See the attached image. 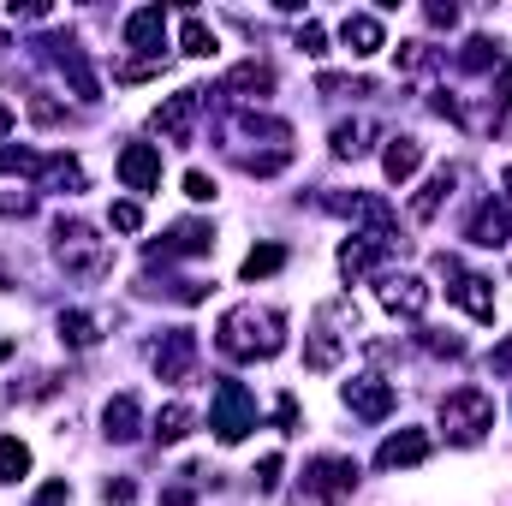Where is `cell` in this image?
Masks as SVG:
<instances>
[{"label": "cell", "mask_w": 512, "mask_h": 506, "mask_svg": "<svg viewBox=\"0 0 512 506\" xmlns=\"http://www.w3.org/2000/svg\"><path fill=\"white\" fill-rule=\"evenodd\" d=\"M292 42H298V48H304V54H328V30H322V24H316V18H304V24H298V36H292Z\"/></svg>", "instance_id": "cell-36"}, {"label": "cell", "mask_w": 512, "mask_h": 506, "mask_svg": "<svg viewBox=\"0 0 512 506\" xmlns=\"http://www.w3.org/2000/svg\"><path fill=\"white\" fill-rule=\"evenodd\" d=\"M340 42H346L352 60H370V54L387 48V30H382L376 12H346V18H340Z\"/></svg>", "instance_id": "cell-20"}, {"label": "cell", "mask_w": 512, "mask_h": 506, "mask_svg": "<svg viewBox=\"0 0 512 506\" xmlns=\"http://www.w3.org/2000/svg\"><path fill=\"white\" fill-rule=\"evenodd\" d=\"M286 268V251L280 245H256L245 262H239V280H268V274H280Z\"/></svg>", "instance_id": "cell-32"}, {"label": "cell", "mask_w": 512, "mask_h": 506, "mask_svg": "<svg viewBox=\"0 0 512 506\" xmlns=\"http://www.w3.org/2000/svg\"><path fill=\"white\" fill-rule=\"evenodd\" d=\"M352 334H358V310H352V298H328V304L310 316V334H304V370H316V376L340 370Z\"/></svg>", "instance_id": "cell-3"}, {"label": "cell", "mask_w": 512, "mask_h": 506, "mask_svg": "<svg viewBox=\"0 0 512 506\" xmlns=\"http://www.w3.org/2000/svg\"><path fill=\"white\" fill-rule=\"evenodd\" d=\"M215 251V227L209 221H179L167 227L161 245H149V262H179V256H209Z\"/></svg>", "instance_id": "cell-16"}, {"label": "cell", "mask_w": 512, "mask_h": 506, "mask_svg": "<svg viewBox=\"0 0 512 506\" xmlns=\"http://www.w3.org/2000/svg\"><path fill=\"white\" fill-rule=\"evenodd\" d=\"M465 239H471V245H483V251H501V245L512 239V209H507V203H495V197H489V203H483V209L471 215Z\"/></svg>", "instance_id": "cell-21"}, {"label": "cell", "mask_w": 512, "mask_h": 506, "mask_svg": "<svg viewBox=\"0 0 512 506\" xmlns=\"http://www.w3.org/2000/svg\"><path fill=\"white\" fill-rule=\"evenodd\" d=\"M441 429H447L453 447H477V441L495 429V399H489L483 387H453V393L441 399Z\"/></svg>", "instance_id": "cell-6"}, {"label": "cell", "mask_w": 512, "mask_h": 506, "mask_svg": "<svg viewBox=\"0 0 512 506\" xmlns=\"http://www.w3.org/2000/svg\"><path fill=\"white\" fill-rule=\"evenodd\" d=\"M221 96H233V102H262V96H274V66H262V60L233 66L227 84H221Z\"/></svg>", "instance_id": "cell-23"}, {"label": "cell", "mask_w": 512, "mask_h": 506, "mask_svg": "<svg viewBox=\"0 0 512 506\" xmlns=\"http://www.w3.org/2000/svg\"><path fill=\"white\" fill-rule=\"evenodd\" d=\"M102 501L108 506H131L137 501V483H131V477H108V483H102Z\"/></svg>", "instance_id": "cell-39"}, {"label": "cell", "mask_w": 512, "mask_h": 506, "mask_svg": "<svg viewBox=\"0 0 512 506\" xmlns=\"http://www.w3.org/2000/svg\"><path fill=\"white\" fill-rule=\"evenodd\" d=\"M423 346H429L435 358H465V340H459V334H435V328H429V334H423Z\"/></svg>", "instance_id": "cell-38"}, {"label": "cell", "mask_w": 512, "mask_h": 506, "mask_svg": "<svg viewBox=\"0 0 512 506\" xmlns=\"http://www.w3.org/2000/svg\"><path fill=\"white\" fill-rule=\"evenodd\" d=\"M161 506H197V495L185 483H173V489H161Z\"/></svg>", "instance_id": "cell-49"}, {"label": "cell", "mask_w": 512, "mask_h": 506, "mask_svg": "<svg viewBox=\"0 0 512 506\" xmlns=\"http://www.w3.org/2000/svg\"><path fill=\"white\" fill-rule=\"evenodd\" d=\"M149 370L161 381H191V370H197V328H167L149 346Z\"/></svg>", "instance_id": "cell-11"}, {"label": "cell", "mask_w": 512, "mask_h": 506, "mask_svg": "<svg viewBox=\"0 0 512 506\" xmlns=\"http://www.w3.org/2000/svg\"><path fill=\"white\" fill-rule=\"evenodd\" d=\"M185 197H191V203H209V197H215V179H209L203 167H191V173H185Z\"/></svg>", "instance_id": "cell-42"}, {"label": "cell", "mask_w": 512, "mask_h": 506, "mask_svg": "<svg viewBox=\"0 0 512 506\" xmlns=\"http://www.w3.org/2000/svg\"><path fill=\"white\" fill-rule=\"evenodd\" d=\"M30 120H36V126H60V120H66V108H60V102H48V96H30Z\"/></svg>", "instance_id": "cell-41"}, {"label": "cell", "mask_w": 512, "mask_h": 506, "mask_svg": "<svg viewBox=\"0 0 512 506\" xmlns=\"http://www.w3.org/2000/svg\"><path fill=\"white\" fill-rule=\"evenodd\" d=\"M30 477V447L18 435H0V483H18Z\"/></svg>", "instance_id": "cell-33"}, {"label": "cell", "mask_w": 512, "mask_h": 506, "mask_svg": "<svg viewBox=\"0 0 512 506\" xmlns=\"http://www.w3.org/2000/svg\"><path fill=\"white\" fill-rule=\"evenodd\" d=\"M429 459V435L423 429H393L382 447H376V471H411Z\"/></svg>", "instance_id": "cell-19"}, {"label": "cell", "mask_w": 512, "mask_h": 506, "mask_svg": "<svg viewBox=\"0 0 512 506\" xmlns=\"http://www.w3.org/2000/svg\"><path fill=\"white\" fill-rule=\"evenodd\" d=\"M221 42H215V30L203 24V12H185L179 18V54H191V60H209Z\"/></svg>", "instance_id": "cell-27"}, {"label": "cell", "mask_w": 512, "mask_h": 506, "mask_svg": "<svg viewBox=\"0 0 512 506\" xmlns=\"http://www.w3.org/2000/svg\"><path fill=\"white\" fill-rule=\"evenodd\" d=\"M54 328H60V340H66L72 352H84V346H96V340H102V322H96V316H84V310H60V316H54Z\"/></svg>", "instance_id": "cell-28"}, {"label": "cell", "mask_w": 512, "mask_h": 506, "mask_svg": "<svg viewBox=\"0 0 512 506\" xmlns=\"http://www.w3.org/2000/svg\"><path fill=\"white\" fill-rule=\"evenodd\" d=\"M126 48L137 60H149V66H167V6H137L126 18Z\"/></svg>", "instance_id": "cell-12"}, {"label": "cell", "mask_w": 512, "mask_h": 506, "mask_svg": "<svg viewBox=\"0 0 512 506\" xmlns=\"http://www.w3.org/2000/svg\"><path fill=\"white\" fill-rule=\"evenodd\" d=\"M30 48H36V54H42V60H48V66H54L60 78H72V90H78L84 102H96V96H102V84H96V72H90L84 48H78V42H72L66 30H54V36H36Z\"/></svg>", "instance_id": "cell-9"}, {"label": "cell", "mask_w": 512, "mask_h": 506, "mask_svg": "<svg viewBox=\"0 0 512 506\" xmlns=\"http://www.w3.org/2000/svg\"><path fill=\"white\" fill-rule=\"evenodd\" d=\"M328 149H334L340 161L370 155V126H364V120H340V126H334V137H328Z\"/></svg>", "instance_id": "cell-31"}, {"label": "cell", "mask_w": 512, "mask_h": 506, "mask_svg": "<svg viewBox=\"0 0 512 506\" xmlns=\"http://www.w3.org/2000/svg\"><path fill=\"white\" fill-rule=\"evenodd\" d=\"M108 221H114V233H137V227H143V209H137V203H114Z\"/></svg>", "instance_id": "cell-40"}, {"label": "cell", "mask_w": 512, "mask_h": 506, "mask_svg": "<svg viewBox=\"0 0 512 506\" xmlns=\"http://www.w3.org/2000/svg\"><path fill=\"white\" fill-rule=\"evenodd\" d=\"M417 167H423V143H417V137H387V149H382V173L387 179L405 185Z\"/></svg>", "instance_id": "cell-26"}, {"label": "cell", "mask_w": 512, "mask_h": 506, "mask_svg": "<svg viewBox=\"0 0 512 506\" xmlns=\"http://www.w3.org/2000/svg\"><path fill=\"white\" fill-rule=\"evenodd\" d=\"M322 209H334V215H346V221H364V233H382V239L399 245L393 209H387L382 197H370V191H322Z\"/></svg>", "instance_id": "cell-10"}, {"label": "cell", "mask_w": 512, "mask_h": 506, "mask_svg": "<svg viewBox=\"0 0 512 506\" xmlns=\"http://www.w3.org/2000/svg\"><path fill=\"white\" fill-rule=\"evenodd\" d=\"M376 298H382V310L405 316V322H417V316L429 310V280H423V274H382Z\"/></svg>", "instance_id": "cell-15"}, {"label": "cell", "mask_w": 512, "mask_h": 506, "mask_svg": "<svg viewBox=\"0 0 512 506\" xmlns=\"http://www.w3.org/2000/svg\"><path fill=\"white\" fill-rule=\"evenodd\" d=\"M215 346H221L233 364H268V358H280V346H286V316H280V310H262V304H233V310L215 322Z\"/></svg>", "instance_id": "cell-2"}, {"label": "cell", "mask_w": 512, "mask_h": 506, "mask_svg": "<svg viewBox=\"0 0 512 506\" xmlns=\"http://www.w3.org/2000/svg\"><path fill=\"white\" fill-rule=\"evenodd\" d=\"M72 501V483H66V477H54V483H42V489H36V501L30 506H66Z\"/></svg>", "instance_id": "cell-43"}, {"label": "cell", "mask_w": 512, "mask_h": 506, "mask_svg": "<svg viewBox=\"0 0 512 506\" xmlns=\"http://www.w3.org/2000/svg\"><path fill=\"white\" fill-rule=\"evenodd\" d=\"M6 358H12V340H0V364H6Z\"/></svg>", "instance_id": "cell-52"}, {"label": "cell", "mask_w": 512, "mask_h": 506, "mask_svg": "<svg viewBox=\"0 0 512 506\" xmlns=\"http://www.w3.org/2000/svg\"><path fill=\"white\" fill-rule=\"evenodd\" d=\"M387 251H393V239H382V233H352V239L340 245V274H346V280H364V274L382 268Z\"/></svg>", "instance_id": "cell-18"}, {"label": "cell", "mask_w": 512, "mask_h": 506, "mask_svg": "<svg viewBox=\"0 0 512 506\" xmlns=\"http://www.w3.org/2000/svg\"><path fill=\"white\" fill-rule=\"evenodd\" d=\"M209 429H215L227 447H239V441L256 429V399H251L245 381L221 376V387H215V411H209Z\"/></svg>", "instance_id": "cell-8"}, {"label": "cell", "mask_w": 512, "mask_h": 506, "mask_svg": "<svg viewBox=\"0 0 512 506\" xmlns=\"http://www.w3.org/2000/svg\"><path fill=\"white\" fill-rule=\"evenodd\" d=\"M507 108H512V60L501 66V72H495V120H501Z\"/></svg>", "instance_id": "cell-44"}, {"label": "cell", "mask_w": 512, "mask_h": 506, "mask_svg": "<svg viewBox=\"0 0 512 506\" xmlns=\"http://www.w3.org/2000/svg\"><path fill=\"white\" fill-rule=\"evenodd\" d=\"M42 167V155H30V149H12V143H0V173H36Z\"/></svg>", "instance_id": "cell-35"}, {"label": "cell", "mask_w": 512, "mask_h": 506, "mask_svg": "<svg viewBox=\"0 0 512 506\" xmlns=\"http://www.w3.org/2000/svg\"><path fill=\"white\" fill-rule=\"evenodd\" d=\"M489 66L501 72V42H495V36H471V42L459 48V72L477 78V72H489Z\"/></svg>", "instance_id": "cell-30"}, {"label": "cell", "mask_w": 512, "mask_h": 506, "mask_svg": "<svg viewBox=\"0 0 512 506\" xmlns=\"http://www.w3.org/2000/svg\"><path fill=\"white\" fill-rule=\"evenodd\" d=\"M102 435H108V441H137V435H143V405H137V393H114V399L102 405Z\"/></svg>", "instance_id": "cell-24"}, {"label": "cell", "mask_w": 512, "mask_h": 506, "mask_svg": "<svg viewBox=\"0 0 512 506\" xmlns=\"http://www.w3.org/2000/svg\"><path fill=\"white\" fill-rule=\"evenodd\" d=\"M0 215H30V191H0Z\"/></svg>", "instance_id": "cell-47"}, {"label": "cell", "mask_w": 512, "mask_h": 506, "mask_svg": "<svg viewBox=\"0 0 512 506\" xmlns=\"http://www.w3.org/2000/svg\"><path fill=\"white\" fill-rule=\"evenodd\" d=\"M352 489H358V459L322 453V459H310V465L298 471V489H292L286 506H340Z\"/></svg>", "instance_id": "cell-5"}, {"label": "cell", "mask_w": 512, "mask_h": 506, "mask_svg": "<svg viewBox=\"0 0 512 506\" xmlns=\"http://www.w3.org/2000/svg\"><path fill=\"white\" fill-rule=\"evenodd\" d=\"M54 262L72 274V280H102L108 268H114V251H108V239L90 227V221H78V215H60L54 221Z\"/></svg>", "instance_id": "cell-4"}, {"label": "cell", "mask_w": 512, "mask_h": 506, "mask_svg": "<svg viewBox=\"0 0 512 506\" xmlns=\"http://www.w3.org/2000/svg\"><path fill=\"white\" fill-rule=\"evenodd\" d=\"M274 423H280L286 435L298 429V399H292V393H280V399H274Z\"/></svg>", "instance_id": "cell-46"}, {"label": "cell", "mask_w": 512, "mask_h": 506, "mask_svg": "<svg viewBox=\"0 0 512 506\" xmlns=\"http://www.w3.org/2000/svg\"><path fill=\"white\" fill-rule=\"evenodd\" d=\"M435 274L447 280V298L471 316V322H495V280L489 274H465L459 268V256H435Z\"/></svg>", "instance_id": "cell-7"}, {"label": "cell", "mask_w": 512, "mask_h": 506, "mask_svg": "<svg viewBox=\"0 0 512 506\" xmlns=\"http://www.w3.org/2000/svg\"><path fill=\"white\" fill-rule=\"evenodd\" d=\"M316 90H322V96H376V84H370V78H334V72H322V78H316Z\"/></svg>", "instance_id": "cell-34"}, {"label": "cell", "mask_w": 512, "mask_h": 506, "mask_svg": "<svg viewBox=\"0 0 512 506\" xmlns=\"http://www.w3.org/2000/svg\"><path fill=\"white\" fill-rule=\"evenodd\" d=\"M340 399H346V411L364 417V423L393 417V381H382V376H352L346 387H340Z\"/></svg>", "instance_id": "cell-14"}, {"label": "cell", "mask_w": 512, "mask_h": 506, "mask_svg": "<svg viewBox=\"0 0 512 506\" xmlns=\"http://www.w3.org/2000/svg\"><path fill=\"white\" fill-rule=\"evenodd\" d=\"M453 185H459V167H435V173L423 179V191L411 197V221H417V227H429V221L441 215V203L453 197Z\"/></svg>", "instance_id": "cell-22"}, {"label": "cell", "mask_w": 512, "mask_h": 506, "mask_svg": "<svg viewBox=\"0 0 512 506\" xmlns=\"http://www.w3.org/2000/svg\"><path fill=\"white\" fill-rule=\"evenodd\" d=\"M227 155L251 173V179H274L286 161H292V126L274 120V114H256V108H239L227 120Z\"/></svg>", "instance_id": "cell-1"}, {"label": "cell", "mask_w": 512, "mask_h": 506, "mask_svg": "<svg viewBox=\"0 0 512 506\" xmlns=\"http://www.w3.org/2000/svg\"><path fill=\"white\" fill-rule=\"evenodd\" d=\"M203 102H209V90H179V96H167V102L149 114V126L161 131L167 143H191V126H197Z\"/></svg>", "instance_id": "cell-13"}, {"label": "cell", "mask_w": 512, "mask_h": 506, "mask_svg": "<svg viewBox=\"0 0 512 506\" xmlns=\"http://www.w3.org/2000/svg\"><path fill=\"white\" fill-rule=\"evenodd\" d=\"M280 471H286V459H280V453H262V465H256V489L274 495V489H280Z\"/></svg>", "instance_id": "cell-37"}, {"label": "cell", "mask_w": 512, "mask_h": 506, "mask_svg": "<svg viewBox=\"0 0 512 506\" xmlns=\"http://www.w3.org/2000/svg\"><path fill=\"white\" fill-rule=\"evenodd\" d=\"M501 191H507V197H512V167H507V173H501Z\"/></svg>", "instance_id": "cell-51"}, {"label": "cell", "mask_w": 512, "mask_h": 506, "mask_svg": "<svg viewBox=\"0 0 512 506\" xmlns=\"http://www.w3.org/2000/svg\"><path fill=\"white\" fill-rule=\"evenodd\" d=\"M429 24H435V30H453V24H459V6H441V0H435V6H429Z\"/></svg>", "instance_id": "cell-48"}, {"label": "cell", "mask_w": 512, "mask_h": 506, "mask_svg": "<svg viewBox=\"0 0 512 506\" xmlns=\"http://www.w3.org/2000/svg\"><path fill=\"white\" fill-rule=\"evenodd\" d=\"M36 185H42V191H66V197H72V191H84V161H78V155H66V149H60V155H42Z\"/></svg>", "instance_id": "cell-25"}, {"label": "cell", "mask_w": 512, "mask_h": 506, "mask_svg": "<svg viewBox=\"0 0 512 506\" xmlns=\"http://www.w3.org/2000/svg\"><path fill=\"white\" fill-rule=\"evenodd\" d=\"M6 131H12V108H0V137H6Z\"/></svg>", "instance_id": "cell-50"}, {"label": "cell", "mask_w": 512, "mask_h": 506, "mask_svg": "<svg viewBox=\"0 0 512 506\" xmlns=\"http://www.w3.org/2000/svg\"><path fill=\"white\" fill-rule=\"evenodd\" d=\"M191 423H197V417H191V405H161V411H155V423H149V435H155L161 447H173V441H185V435H191Z\"/></svg>", "instance_id": "cell-29"}, {"label": "cell", "mask_w": 512, "mask_h": 506, "mask_svg": "<svg viewBox=\"0 0 512 506\" xmlns=\"http://www.w3.org/2000/svg\"><path fill=\"white\" fill-rule=\"evenodd\" d=\"M120 179H126V191H137V197L161 191V149L155 143H126L120 149Z\"/></svg>", "instance_id": "cell-17"}, {"label": "cell", "mask_w": 512, "mask_h": 506, "mask_svg": "<svg viewBox=\"0 0 512 506\" xmlns=\"http://www.w3.org/2000/svg\"><path fill=\"white\" fill-rule=\"evenodd\" d=\"M489 376H501V381H512V334L489 352Z\"/></svg>", "instance_id": "cell-45"}]
</instances>
